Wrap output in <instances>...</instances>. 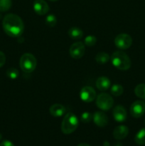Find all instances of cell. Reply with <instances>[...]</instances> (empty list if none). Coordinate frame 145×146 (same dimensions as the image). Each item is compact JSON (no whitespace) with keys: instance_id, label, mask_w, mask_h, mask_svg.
<instances>
[{"instance_id":"cell-20","label":"cell","mask_w":145,"mask_h":146,"mask_svg":"<svg viewBox=\"0 0 145 146\" xmlns=\"http://www.w3.org/2000/svg\"><path fill=\"white\" fill-rule=\"evenodd\" d=\"M111 94L114 96H120L124 92V88L122 86L119 85V84H114L112 87H111Z\"/></svg>"},{"instance_id":"cell-5","label":"cell","mask_w":145,"mask_h":146,"mask_svg":"<svg viewBox=\"0 0 145 146\" xmlns=\"http://www.w3.org/2000/svg\"><path fill=\"white\" fill-rule=\"evenodd\" d=\"M114 100L109 94L102 93L97 97L96 105L102 111H108L113 106Z\"/></svg>"},{"instance_id":"cell-22","label":"cell","mask_w":145,"mask_h":146,"mask_svg":"<svg viewBox=\"0 0 145 146\" xmlns=\"http://www.w3.org/2000/svg\"><path fill=\"white\" fill-rule=\"evenodd\" d=\"M11 0H0V11H7L11 7Z\"/></svg>"},{"instance_id":"cell-29","label":"cell","mask_w":145,"mask_h":146,"mask_svg":"<svg viewBox=\"0 0 145 146\" xmlns=\"http://www.w3.org/2000/svg\"><path fill=\"white\" fill-rule=\"evenodd\" d=\"M77 146H90V145H88V144L87 143H80L79 145H78Z\"/></svg>"},{"instance_id":"cell-14","label":"cell","mask_w":145,"mask_h":146,"mask_svg":"<svg viewBox=\"0 0 145 146\" xmlns=\"http://www.w3.org/2000/svg\"><path fill=\"white\" fill-rule=\"evenodd\" d=\"M66 112V108L63 105L55 104L51 106L49 108V113L53 117H61Z\"/></svg>"},{"instance_id":"cell-31","label":"cell","mask_w":145,"mask_h":146,"mask_svg":"<svg viewBox=\"0 0 145 146\" xmlns=\"http://www.w3.org/2000/svg\"><path fill=\"white\" fill-rule=\"evenodd\" d=\"M1 138H2V135H1V133H0V141L1 140Z\"/></svg>"},{"instance_id":"cell-13","label":"cell","mask_w":145,"mask_h":146,"mask_svg":"<svg viewBox=\"0 0 145 146\" xmlns=\"http://www.w3.org/2000/svg\"><path fill=\"white\" fill-rule=\"evenodd\" d=\"M129 134V128L126 125H121L117 126L113 131V136L116 140L125 139Z\"/></svg>"},{"instance_id":"cell-21","label":"cell","mask_w":145,"mask_h":146,"mask_svg":"<svg viewBox=\"0 0 145 146\" xmlns=\"http://www.w3.org/2000/svg\"><path fill=\"white\" fill-rule=\"evenodd\" d=\"M45 24L49 27H54L57 24V18L54 14H48L45 17Z\"/></svg>"},{"instance_id":"cell-30","label":"cell","mask_w":145,"mask_h":146,"mask_svg":"<svg viewBox=\"0 0 145 146\" xmlns=\"http://www.w3.org/2000/svg\"><path fill=\"white\" fill-rule=\"evenodd\" d=\"M115 146H122V145L121 143H117L115 145Z\"/></svg>"},{"instance_id":"cell-33","label":"cell","mask_w":145,"mask_h":146,"mask_svg":"<svg viewBox=\"0 0 145 146\" xmlns=\"http://www.w3.org/2000/svg\"><path fill=\"white\" fill-rule=\"evenodd\" d=\"M144 123H145V121H144Z\"/></svg>"},{"instance_id":"cell-17","label":"cell","mask_w":145,"mask_h":146,"mask_svg":"<svg viewBox=\"0 0 145 146\" xmlns=\"http://www.w3.org/2000/svg\"><path fill=\"white\" fill-rule=\"evenodd\" d=\"M134 141L137 145H145V128L139 130L134 137Z\"/></svg>"},{"instance_id":"cell-4","label":"cell","mask_w":145,"mask_h":146,"mask_svg":"<svg viewBox=\"0 0 145 146\" xmlns=\"http://www.w3.org/2000/svg\"><path fill=\"white\" fill-rule=\"evenodd\" d=\"M19 66L24 73L29 74L33 72L36 68L37 60L33 54L26 53L20 58Z\"/></svg>"},{"instance_id":"cell-9","label":"cell","mask_w":145,"mask_h":146,"mask_svg":"<svg viewBox=\"0 0 145 146\" xmlns=\"http://www.w3.org/2000/svg\"><path fill=\"white\" fill-rule=\"evenodd\" d=\"M80 97L84 102H92L96 98V91L92 87L89 86H84L80 92Z\"/></svg>"},{"instance_id":"cell-10","label":"cell","mask_w":145,"mask_h":146,"mask_svg":"<svg viewBox=\"0 0 145 146\" xmlns=\"http://www.w3.org/2000/svg\"><path fill=\"white\" fill-rule=\"evenodd\" d=\"M33 8L36 14L39 16H44L49 11V6L44 0H35Z\"/></svg>"},{"instance_id":"cell-24","label":"cell","mask_w":145,"mask_h":146,"mask_svg":"<svg viewBox=\"0 0 145 146\" xmlns=\"http://www.w3.org/2000/svg\"><path fill=\"white\" fill-rule=\"evenodd\" d=\"M97 43V38L95 36L89 35L87 36L85 38V41H84V44L85 45L88 46H93L95 45Z\"/></svg>"},{"instance_id":"cell-32","label":"cell","mask_w":145,"mask_h":146,"mask_svg":"<svg viewBox=\"0 0 145 146\" xmlns=\"http://www.w3.org/2000/svg\"><path fill=\"white\" fill-rule=\"evenodd\" d=\"M49 1H58V0H49Z\"/></svg>"},{"instance_id":"cell-12","label":"cell","mask_w":145,"mask_h":146,"mask_svg":"<svg viewBox=\"0 0 145 146\" xmlns=\"http://www.w3.org/2000/svg\"><path fill=\"white\" fill-rule=\"evenodd\" d=\"M92 120L95 125L103 128L108 123V117L106 114L102 111H96L92 115Z\"/></svg>"},{"instance_id":"cell-27","label":"cell","mask_w":145,"mask_h":146,"mask_svg":"<svg viewBox=\"0 0 145 146\" xmlns=\"http://www.w3.org/2000/svg\"><path fill=\"white\" fill-rule=\"evenodd\" d=\"M0 146H14V144L8 140H5V141H2L0 144Z\"/></svg>"},{"instance_id":"cell-15","label":"cell","mask_w":145,"mask_h":146,"mask_svg":"<svg viewBox=\"0 0 145 146\" xmlns=\"http://www.w3.org/2000/svg\"><path fill=\"white\" fill-rule=\"evenodd\" d=\"M96 86L98 90L101 91H105L109 88L111 82L107 77L101 76L96 80Z\"/></svg>"},{"instance_id":"cell-16","label":"cell","mask_w":145,"mask_h":146,"mask_svg":"<svg viewBox=\"0 0 145 146\" xmlns=\"http://www.w3.org/2000/svg\"><path fill=\"white\" fill-rule=\"evenodd\" d=\"M68 34L70 38L73 40L80 39L83 36V31L77 27H71L68 31Z\"/></svg>"},{"instance_id":"cell-25","label":"cell","mask_w":145,"mask_h":146,"mask_svg":"<svg viewBox=\"0 0 145 146\" xmlns=\"http://www.w3.org/2000/svg\"><path fill=\"white\" fill-rule=\"evenodd\" d=\"M92 115L90 112H84L81 114L80 120L84 123H88L92 120Z\"/></svg>"},{"instance_id":"cell-8","label":"cell","mask_w":145,"mask_h":146,"mask_svg":"<svg viewBox=\"0 0 145 146\" xmlns=\"http://www.w3.org/2000/svg\"><path fill=\"white\" fill-rule=\"evenodd\" d=\"M145 113V103L144 101L138 100L134 101L131 105L130 114L132 117L138 118L142 117Z\"/></svg>"},{"instance_id":"cell-2","label":"cell","mask_w":145,"mask_h":146,"mask_svg":"<svg viewBox=\"0 0 145 146\" xmlns=\"http://www.w3.org/2000/svg\"><path fill=\"white\" fill-rule=\"evenodd\" d=\"M112 64L117 69L126 71L131 67V60L127 54L122 51H117L111 56Z\"/></svg>"},{"instance_id":"cell-18","label":"cell","mask_w":145,"mask_h":146,"mask_svg":"<svg viewBox=\"0 0 145 146\" xmlns=\"http://www.w3.org/2000/svg\"><path fill=\"white\" fill-rule=\"evenodd\" d=\"M110 60V56L105 52H100L95 56V61L99 64H105Z\"/></svg>"},{"instance_id":"cell-28","label":"cell","mask_w":145,"mask_h":146,"mask_svg":"<svg viewBox=\"0 0 145 146\" xmlns=\"http://www.w3.org/2000/svg\"><path fill=\"white\" fill-rule=\"evenodd\" d=\"M103 146H110V144H109V143L108 141H105L103 143Z\"/></svg>"},{"instance_id":"cell-1","label":"cell","mask_w":145,"mask_h":146,"mask_svg":"<svg viewBox=\"0 0 145 146\" xmlns=\"http://www.w3.org/2000/svg\"><path fill=\"white\" fill-rule=\"evenodd\" d=\"M2 27L4 32L11 37H18L23 34L24 24L19 16L15 14H8L4 17Z\"/></svg>"},{"instance_id":"cell-26","label":"cell","mask_w":145,"mask_h":146,"mask_svg":"<svg viewBox=\"0 0 145 146\" xmlns=\"http://www.w3.org/2000/svg\"><path fill=\"white\" fill-rule=\"evenodd\" d=\"M6 62V56L2 51H0V68L5 64Z\"/></svg>"},{"instance_id":"cell-3","label":"cell","mask_w":145,"mask_h":146,"mask_svg":"<svg viewBox=\"0 0 145 146\" xmlns=\"http://www.w3.org/2000/svg\"><path fill=\"white\" fill-rule=\"evenodd\" d=\"M79 125V121L76 115L72 113H68L65 115L61 123V131L64 134L72 133Z\"/></svg>"},{"instance_id":"cell-6","label":"cell","mask_w":145,"mask_h":146,"mask_svg":"<svg viewBox=\"0 0 145 146\" xmlns=\"http://www.w3.org/2000/svg\"><path fill=\"white\" fill-rule=\"evenodd\" d=\"M115 44L118 48L125 50L129 48L132 44V38L129 34L122 33L115 37Z\"/></svg>"},{"instance_id":"cell-19","label":"cell","mask_w":145,"mask_h":146,"mask_svg":"<svg viewBox=\"0 0 145 146\" xmlns=\"http://www.w3.org/2000/svg\"><path fill=\"white\" fill-rule=\"evenodd\" d=\"M134 94L138 98L145 99V84H138L134 88Z\"/></svg>"},{"instance_id":"cell-11","label":"cell","mask_w":145,"mask_h":146,"mask_svg":"<svg viewBox=\"0 0 145 146\" xmlns=\"http://www.w3.org/2000/svg\"><path fill=\"white\" fill-rule=\"evenodd\" d=\"M112 115L117 122L122 123L127 119V113L126 109L122 106L118 105L113 108Z\"/></svg>"},{"instance_id":"cell-23","label":"cell","mask_w":145,"mask_h":146,"mask_svg":"<svg viewBox=\"0 0 145 146\" xmlns=\"http://www.w3.org/2000/svg\"><path fill=\"white\" fill-rule=\"evenodd\" d=\"M7 76L10 79H16L19 76V72L15 68H9L7 71Z\"/></svg>"},{"instance_id":"cell-7","label":"cell","mask_w":145,"mask_h":146,"mask_svg":"<svg viewBox=\"0 0 145 146\" xmlns=\"http://www.w3.org/2000/svg\"><path fill=\"white\" fill-rule=\"evenodd\" d=\"M85 44L81 41H78L72 44L70 47L69 50L71 56L75 59H79L82 58L85 54Z\"/></svg>"}]
</instances>
